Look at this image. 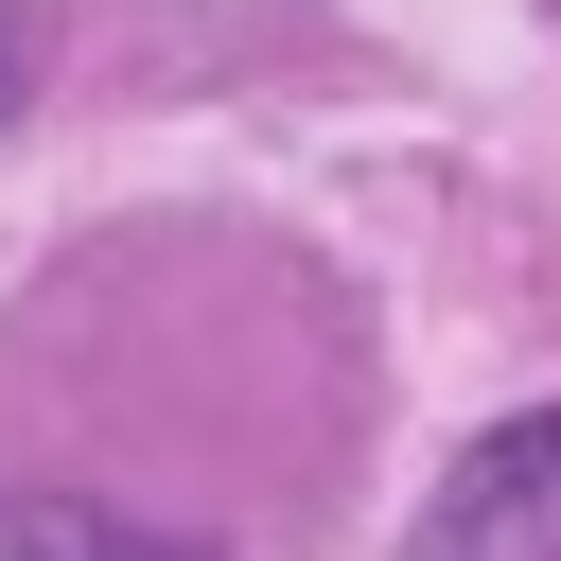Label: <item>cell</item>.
Here are the masks:
<instances>
[{
    "label": "cell",
    "mask_w": 561,
    "mask_h": 561,
    "mask_svg": "<svg viewBox=\"0 0 561 561\" xmlns=\"http://www.w3.org/2000/svg\"><path fill=\"white\" fill-rule=\"evenodd\" d=\"M35 53H53V0H0V123L35 105Z\"/></svg>",
    "instance_id": "obj_3"
},
{
    "label": "cell",
    "mask_w": 561,
    "mask_h": 561,
    "mask_svg": "<svg viewBox=\"0 0 561 561\" xmlns=\"http://www.w3.org/2000/svg\"><path fill=\"white\" fill-rule=\"evenodd\" d=\"M403 561H561V403L491 421V438H473V456L421 491Z\"/></svg>",
    "instance_id": "obj_1"
},
{
    "label": "cell",
    "mask_w": 561,
    "mask_h": 561,
    "mask_svg": "<svg viewBox=\"0 0 561 561\" xmlns=\"http://www.w3.org/2000/svg\"><path fill=\"white\" fill-rule=\"evenodd\" d=\"M0 561H210V543H175V526H140V508H88V491H35V508L0 526Z\"/></svg>",
    "instance_id": "obj_2"
}]
</instances>
